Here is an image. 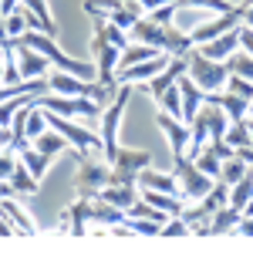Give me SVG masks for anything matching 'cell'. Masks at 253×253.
I'll use <instances>...</instances> for the list:
<instances>
[{
  "label": "cell",
  "mask_w": 253,
  "mask_h": 253,
  "mask_svg": "<svg viewBox=\"0 0 253 253\" xmlns=\"http://www.w3.org/2000/svg\"><path fill=\"white\" fill-rule=\"evenodd\" d=\"M47 112V108H44ZM47 125L58 128L61 135L71 142V149L81 156H91V152H105V142H101V132H95V125H78L75 118H64L58 112H47Z\"/></svg>",
  "instance_id": "cell-1"
},
{
  "label": "cell",
  "mask_w": 253,
  "mask_h": 253,
  "mask_svg": "<svg viewBox=\"0 0 253 253\" xmlns=\"http://www.w3.org/2000/svg\"><path fill=\"white\" fill-rule=\"evenodd\" d=\"M128 98H132V84H122V95L118 101H112L101 118H98V132H101V142H105V152L101 159L112 166V159L118 156V125H122V115H125V108H128Z\"/></svg>",
  "instance_id": "cell-2"
},
{
  "label": "cell",
  "mask_w": 253,
  "mask_h": 253,
  "mask_svg": "<svg viewBox=\"0 0 253 253\" xmlns=\"http://www.w3.org/2000/svg\"><path fill=\"white\" fill-rule=\"evenodd\" d=\"M172 162H175V179H179V196L186 203H199L203 196L213 189L216 179L203 172L189 156H172Z\"/></svg>",
  "instance_id": "cell-3"
},
{
  "label": "cell",
  "mask_w": 253,
  "mask_h": 253,
  "mask_svg": "<svg viewBox=\"0 0 253 253\" xmlns=\"http://www.w3.org/2000/svg\"><path fill=\"white\" fill-rule=\"evenodd\" d=\"M186 75H189L203 91H219V88H226L230 68H226V61H213V58H206L203 51H189V68H186Z\"/></svg>",
  "instance_id": "cell-4"
},
{
  "label": "cell",
  "mask_w": 253,
  "mask_h": 253,
  "mask_svg": "<svg viewBox=\"0 0 253 253\" xmlns=\"http://www.w3.org/2000/svg\"><path fill=\"white\" fill-rule=\"evenodd\" d=\"M243 10H247V3H236L233 10H226V14H216V17H210L206 24H199L193 34V44H206V41L219 38V34H226V31H236L240 24H243Z\"/></svg>",
  "instance_id": "cell-5"
},
{
  "label": "cell",
  "mask_w": 253,
  "mask_h": 253,
  "mask_svg": "<svg viewBox=\"0 0 253 253\" xmlns=\"http://www.w3.org/2000/svg\"><path fill=\"white\" fill-rule=\"evenodd\" d=\"M152 166V156L149 152H128V149H118V156L112 159V182H122V186H135L138 172Z\"/></svg>",
  "instance_id": "cell-6"
},
{
  "label": "cell",
  "mask_w": 253,
  "mask_h": 253,
  "mask_svg": "<svg viewBox=\"0 0 253 253\" xmlns=\"http://www.w3.org/2000/svg\"><path fill=\"white\" fill-rule=\"evenodd\" d=\"M112 182V166L101 159L91 162L88 156H81V169H78V189L81 196H98V189H105Z\"/></svg>",
  "instance_id": "cell-7"
},
{
  "label": "cell",
  "mask_w": 253,
  "mask_h": 253,
  "mask_svg": "<svg viewBox=\"0 0 253 253\" xmlns=\"http://www.w3.org/2000/svg\"><path fill=\"white\" fill-rule=\"evenodd\" d=\"M14 51H17V68H20V78H24V81L47 78L51 61L44 58L41 51H34V47H31V44H24V41H14Z\"/></svg>",
  "instance_id": "cell-8"
},
{
  "label": "cell",
  "mask_w": 253,
  "mask_h": 253,
  "mask_svg": "<svg viewBox=\"0 0 253 253\" xmlns=\"http://www.w3.org/2000/svg\"><path fill=\"white\" fill-rule=\"evenodd\" d=\"M172 61V54H166V51H159L156 58H149V61H138V64H128V68H122L118 71V84H135V81H152Z\"/></svg>",
  "instance_id": "cell-9"
},
{
  "label": "cell",
  "mask_w": 253,
  "mask_h": 253,
  "mask_svg": "<svg viewBox=\"0 0 253 253\" xmlns=\"http://www.w3.org/2000/svg\"><path fill=\"white\" fill-rule=\"evenodd\" d=\"M159 125H162V135L172 145V156H186L189 152V125L182 118H172L169 112H159Z\"/></svg>",
  "instance_id": "cell-10"
},
{
  "label": "cell",
  "mask_w": 253,
  "mask_h": 253,
  "mask_svg": "<svg viewBox=\"0 0 253 253\" xmlns=\"http://www.w3.org/2000/svg\"><path fill=\"white\" fill-rule=\"evenodd\" d=\"M47 84H51L54 95H68V98H78V95H88V91H91V81L78 78V75H71V71H54V75H47Z\"/></svg>",
  "instance_id": "cell-11"
},
{
  "label": "cell",
  "mask_w": 253,
  "mask_h": 253,
  "mask_svg": "<svg viewBox=\"0 0 253 253\" xmlns=\"http://www.w3.org/2000/svg\"><path fill=\"white\" fill-rule=\"evenodd\" d=\"M179 95H182V122L189 125L196 118V112H199V105L206 101V91H203L189 75H182V78H179Z\"/></svg>",
  "instance_id": "cell-12"
},
{
  "label": "cell",
  "mask_w": 253,
  "mask_h": 253,
  "mask_svg": "<svg viewBox=\"0 0 253 253\" xmlns=\"http://www.w3.org/2000/svg\"><path fill=\"white\" fill-rule=\"evenodd\" d=\"M199 51L213 61H226L233 51H240V27L236 31H226V34H219L213 41H206V44H199Z\"/></svg>",
  "instance_id": "cell-13"
},
{
  "label": "cell",
  "mask_w": 253,
  "mask_h": 253,
  "mask_svg": "<svg viewBox=\"0 0 253 253\" xmlns=\"http://www.w3.org/2000/svg\"><path fill=\"white\" fill-rule=\"evenodd\" d=\"M206 101H216L226 115H230V122H236V118H247L250 115V98H240L233 95V91H206Z\"/></svg>",
  "instance_id": "cell-14"
},
{
  "label": "cell",
  "mask_w": 253,
  "mask_h": 253,
  "mask_svg": "<svg viewBox=\"0 0 253 253\" xmlns=\"http://www.w3.org/2000/svg\"><path fill=\"white\" fill-rule=\"evenodd\" d=\"M0 216H7V219L17 226V233H20V236L34 233V223H31L27 210H24L17 199H14V193H10V196H0Z\"/></svg>",
  "instance_id": "cell-15"
},
{
  "label": "cell",
  "mask_w": 253,
  "mask_h": 253,
  "mask_svg": "<svg viewBox=\"0 0 253 253\" xmlns=\"http://www.w3.org/2000/svg\"><path fill=\"white\" fill-rule=\"evenodd\" d=\"M210 20V10H203V7H189V3H179L175 7V17H172V27L175 31H182V34H193L199 24H206Z\"/></svg>",
  "instance_id": "cell-16"
},
{
  "label": "cell",
  "mask_w": 253,
  "mask_h": 253,
  "mask_svg": "<svg viewBox=\"0 0 253 253\" xmlns=\"http://www.w3.org/2000/svg\"><path fill=\"white\" fill-rule=\"evenodd\" d=\"M98 199L112 203V206H118V210H128V206L138 199V189L135 186H122V182H108L105 189H98Z\"/></svg>",
  "instance_id": "cell-17"
},
{
  "label": "cell",
  "mask_w": 253,
  "mask_h": 253,
  "mask_svg": "<svg viewBox=\"0 0 253 253\" xmlns=\"http://www.w3.org/2000/svg\"><path fill=\"white\" fill-rule=\"evenodd\" d=\"M17 156H20V162H24V166H27L31 172L38 175V179H44V172H47V166L54 162V156H47V152H41V149L34 145V142H27V145L20 149Z\"/></svg>",
  "instance_id": "cell-18"
},
{
  "label": "cell",
  "mask_w": 253,
  "mask_h": 253,
  "mask_svg": "<svg viewBox=\"0 0 253 253\" xmlns=\"http://www.w3.org/2000/svg\"><path fill=\"white\" fill-rule=\"evenodd\" d=\"M240 216H243V210H236V206H219L213 213V219H210V236L216 233H233L236 230V223H240Z\"/></svg>",
  "instance_id": "cell-19"
},
{
  "label": "cell",
  "mask_w": 253,
  "mask_h": 253,
  "mask_svg": "<svg viewBox=\"0 0 253 253\" xmlns=\"http://www.w3.org/2000/svg\"><path fill=\"white\" fill-rule=\"evenodd\" d=\"M27 14H31V7H27V3H20L17 10H10V14L3 17V27H7V38H10V41L24 38V34L31 31V17H27Z\"/></svg>",
  "instance_id": "cell-20"
},
{
  "label": "cell",
  "mask_w": 253,
  "mask_h": 253,
  "mask_svg": "<svg viewBox=\"0 0 253 253\" xmlns=\"http://www.w3.org/2000/svg\"><path fill=\"white\" fill-rule=\"evenodd\" d=\"M34 145H38L41 152H47V156H58V152H68V145H71V142L61 135L58 128H44V132L34 138Z\"/></svg>",
  "instance_id": "cell-21"
},
{
  "label": "cell",
  "mask_w": 253,
  "mask_h": 253,
  "mask_svg": "<svg viewBox=\"0 0 253 253\" xmlns=\"http://www.w3.org/2000/svg\"><path fill=\"white\" fill-rule=\"evenodd\" d=\"M10 186H14V193H24V196H31V193H38V186H41V179L24 162L17 159V169H14V175H10Z\"/></svg>",
  "instance_id": "cell-22"
},
{
  "label": "cell",
  "mask_w": 253,
  "mask_h": 253,
  "mask_svg": "<svg viewBox=\"0 0 253 253\" xmlns=\"http://www.w3.org/2000/svg\"><path fill=\"white\" fill-rule=\"evenodd\" d=\"M156 54H159V47L132 41V44L122 51V58H118V68H128V64H138V61H149V58H156Z\"/></svg>",
  "instance_id": "cell-23"
},
{
  "label": "cell",
  "mask_w": 253,
  "mask_h": 253,
  "mask_svg": "<svg viewBox=\"0 0 253 253\" xmlns=\"http://www.w3.org/2000/svg\"><path fill=\"white\" fill-rule=\"evenodd\" d=\"M226 203H230V186H226L223 179H216L213 189L199 199V206H203L206 213H216V210H219V206H226Z\"/></svg>",
  "instance_id": "cell-24"
},
{
  "label": "cell",
  "mask_w": 253,
  "mask_h": 253,
  "mask_svg": "<svg viewBox=\"0 0 253 253\" xmlns=\"http://www.w3.org/2000/svg\"><path fill=\"white\" fill-rule=\"evenodd\" d=\"M223 138H226V145H233V149L250 145V115L230 122V128H226V135H223Z\"/></svg>",
  "instance_id": "cell-25"
},
{
  "label": "cell",
  "mask_w": 253,
  "mask_h": 253,
  "mask_svg": "<svg viewBox=\"0 0 253 253\" xmlns=\"http://www.w3.org/2000/svg\"><path fill=\"white\" fill-rule=\"evenodd\" d=\"M250 199H253V172H247L240 182H233V186H230V206L243 210Z\"/></svg>",
  "instance_id": "cell-26"
},
{
  "label": "cell",
  "mask_w": 253,
  "mask_h": 253,
  "mask_svg": "<svg viewBox=\"0 0 253 253\" xmlns=\"http://www.w3.org/2000/svg\"><path fill=\"white\" fill-rule=\"evenodd\" d=\"M156 101H159V108H162V112H169L172 118H182V95H179V81H175V84H169V88H166Z\"/></svg>",
  "instance_id": "cell-27"
},
{
  "label": "cell",
  "mask_w": 253,
  "mask_h": 253,
  "mask_svg": "<svg viewBox=\"0 0 253 253\" xmlns=\"http://www.w3.org/2000/svg\"><path fill=\"white\" fill-rule=\"evenodd\" d=\"M247 172H250V166H247L240 156H230L226 162H223V169H219V179H223L226 186H233V182H240Z\"/></svg>",
  "instance_id": "cell-28"
},
{
  "label": "cell",
  "mask_w": 253,
  "mask_h": 253,
  "mask_svg": "<svg viewBox=\"0 0 253 253\" xmlns=\"http://www.w3.org/2000/svg\"><path fill=\"white\" fill-rule=\"evenodd\" d=\"M47 128V112L38 105V98H34V108H31V115H27V128H24V135H27V142H34V138L41 135Z\"/></svg>",
  "instance_id": "cell-29"
},
{
  "label": "cell",
  "mask_w": 253,
  "mask_h": 253,
  "mask_svg": "<svg viewBox=\"0 0 253 253\" xmlns=\"http://www.w3.org/2000/svg\"><path fill=\"white\" fill-rule=\"evenodd\" d=\"M226 68H230L233 75H243V78L253 81V54H247V51H233V54L226 58Z\"/></svg>",
  "instance_id": "cell-30"
},
{
  "label": "cell",
  "mask_w": 253,
  "mask_h": 253,
  "mask_svg": "<svg viewBox=\"0 0 253 253\" xmlns=\"http://www.w3.org/2000/svg\"><path fill=\"white\" fill-rule=\"evenodd\" d=\"M31 98L34 95H14V98H7V101H0V125H10V118L17 115Z\"/></svg>",
  "instance_id": "cell-31"
},
{
  "label": "cell",
  "mask_w": 253,
  "mask_h": 253,
  "mask_svg": "<svg viewBox=\"0 0 253 253\" xmlns=\"http://www.w3.org/2000/svg\"><path fill=\"white\" fill-rule=\"evenodd\" d=\"M20 3H27V7L38 14L44 34H54V31H58V27H54V20H51V7H47V0H20Z\"/></svg>",
  "instance_id": "cell-32"
},
{
  "label": "cell",
  "mask_w": 253,
  "mask_h": 253,
  "mask_svg": "<svg viewBox=\"0 0 253 253\" xmlns=\"http://www.w3.org/2000/svg\"><path fill=\"white\" fill-rule=\"evenodd\" d=\"M226 91H233V95L250 98V101H253V81L243 78V75H233V71H230V78H226Z\"/></svg>",
  "instance_id": "cell-33"
},
{
  "label": "cell",
  "mask_w": 253,
  "mask_h": 253,
  "mask_svg": "<svg viewBox=\"0 0 253 253\" xmlns=\"http://www.w3.org/2000/svg\"><path fill=\"white\" fill-rule=\"evenodd\" d=\"M175 3L203 7V10H210V14H226V10H233V7H236V3H226V0H175Z\"/></svg>",
  "instance_id": "cell-34"
},
{
  "label": "cell",
  "mask_w": 253,
  "mask_h": 253,
  "mask_svg": "<svg viewBox=\"0 0 253 253\" xmlns=\"http://www.w3.org/2000/svg\"><path fill=\"white\" fill-rule=\"evenodd\" d=\"M159 236H189V223H186L182 216H169V219L162 223V233Z\"/></svg>",
  "instance_id": "cell-35"
},
{
  "label": "cell",
  "mask_w": 253,
  "mask_h": 253,
  "mask_svg": "<svg viewBox=\"0 0 253 253\" xmlns=\"http://www.w3.org/2000/svg\"><path fill=\"white\" fill-rule=\"evenodd\" d=\"M17 149H0V179H10L17 169Z\"/></svg>",
  "instance_id": "cell-36"
},
{
  "label": "cell",
  "mask_w": 253,
  "mask_h": 253,
  "mask_svg": "<svg viewBox=\"0 0 253 253\" xmlns=\"http://www.w3.org/2000/svg\"><path fill=\"white\" fill-rule=\"evenodd\" d=\"M175 7H179V3H162V7H156V10H149V17L156 20V24H172V17H175Z\"/></svg>",
  "instance_id": "cell-37"
},
{
  "label": "cell",
  "mask_w": 253,
  "mask_h": 253,
  "mask_svg": "<svg viewBox=\"0 0 253 253\" xmlns=\"http://www.w3.org/2000/svg\"><path fill=\"white\" fill-rule=\"evenodd\" d=\"M240 47H243L247 54H253V27H243V24H240Z\"/></svg>",
  "instance_id": "cell-38"
},
{
  "label": "cell",
  "mask_w": 253,
  "mask_h": 253,
  "mask_svg": "<svg viewBox=\"0 0 253 253\" xmlns=\"http://www.w3.org/2000/svg\"><path fill=\"white\" fill-rule=\"evenodd\" d=\"M233 233H240V236H253V216H240V223H236V230Z\"/></svg>",
  "instance_id": "cell-39"
},
{
  "label": "cell",
  "mask_w": 253,
  "mask_h": 253,
  "mask_svg": "<svg viewBox=\"0 0 253 253\" xmlns=\"http://www.w3.org/2000/svg\"><path fill=\"white\" fill-rule=\"evenodd\" d=\"M14 233H17V226H14L7 216H0V236H14ZM17 236H20V233H17Z\"/></svg>",
  "instance_id": "cell-40"
},
{
  "label": "cell",
  "mask_w": 253,
  "mask_h": 253,
  "mask_svg": "<svg viewBox=\"0 0 253 253\" xmlns=\"http://www.w3.org/2000/svg\"><path fill=\"white\" fill-rule=\"evenodd\" d=\"M135 3L149 14V10H156V7H162V3H172V0H135Z\"/></svg>",
  "instance_id": "cell-41"
},
{
  "label": "cell",
  "mask_w": 253,
  "mask_h": 253,
  "mask_svg": "<svg viewBox=\"0 0 253 253\" xmlns=\"http://www.w3.org/2000/svg\"><path fill=\"white\" fill-rule=\"evenodd\" d=\"M243 27H253V0H247V10H243Z\"/></svg>",
  "instance_id": "cell-42"
},
{
  "label": "cell",
  "mask_w": 253,
  "mask_h": 253,
  "mask_svg": "<svg viewBox=\"0 0 253 253\" xmlns=\"http://www.w3.org/2000/svg\"><path fill=\"white\" fill-rule=\"evenodd\" d=\"M0 38H7V27H3V7H0Z\"/></svg>",
  "instance_id": "cell-43"
},
{
  "label": "cell",
  "mask_w": 253,
  "mask_h": 253,
  "mask_svg": "<svg viewBox=\"0 0 253 253\" xmlns=\"http://www.w3.org/2000/svg\"><path fill=\"white\" fill-rule=\"evenodd\" d=\"M250 142H253V118H250Z\"/></svg>",
  "instance_id": "cell-44"
},
{
  "label": "cell",
  "mask_w": 253,
  "mask_h": 253,
  "mask_svg": "<svg viewBox=\"0 0 253 253\" xmlns=\"http://www.w3.org/2000/svg\"><path fill=\"white\" fill-rule=\"evenodd\" d=\"M250 118H253V101H250Z\"/></svg>",
  "instance_id": "cell-45"
}]
</instances>
